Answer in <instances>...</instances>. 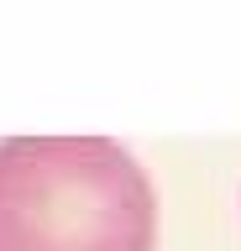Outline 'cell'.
I'll use <instances>...</instances> for the list:
<instances>
[{
    "label": "cell",
    "mask_w": 241,
    "mask_h": 251,
    "mask_svg": "<svg viewBox=\"0 0 241 251\" xmlns=\"http://www.w3.org/2000/svg\"><path fill=\"white\" fill-rule=\"evenodd\" d=\"M142 162L105 136L0 141V251H152Z\"/></svg>",
    "instance_id": "1"
}]
</instances>
